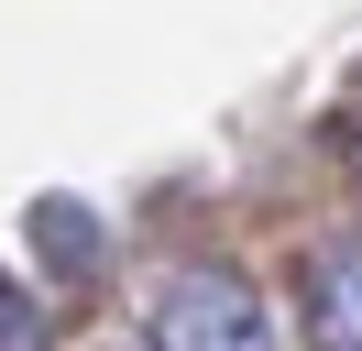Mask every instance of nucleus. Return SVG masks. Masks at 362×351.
<instances>
[{
  "label": "nucleus",
  "mask_w": 362,
  "mask_h": 351,
  "mask_svg": "<svg viewBox=\"0 0 362 351\" xmlns=\"http://www.w3.org/2000/svg\"><path fill=\"white\" fill-rule=\"evenodd\" d=\"M154 351H274V318L242 275H187L154 318Z\"/></svg>",
  "instance_id": "obj_1"
},
{
  "label": "nucleus",
  "mask_w": 362,
  "mask_h": 351,
  "mask_svg": "<svg viewBox=\"0 0 362 351\" xmlns=\"http://www.w3.org/2000/svg\"><path fill=\"white\" fill-rule=\"evenodd\" d=\"M308 318L329 351H362V241H340V253H318L308 275Z\"/></svg>",
  "instance_id": "obj_2"
},
{
  "label": "nucleus",
  "mask_w": 362,
  "mask_h": 351,
  "mask_svg": "<svg viewBox=\"0 0 362 351\" xmlns=\"http://www.w3.org/2000/svg\"><path fill=\"white\" fill-rule=\"evenodd\" d=\"M23 318H33V307H23V285H0V351H23Z\"/></svg>",
  "instance_id": "obj_3"
}]
</instances>
